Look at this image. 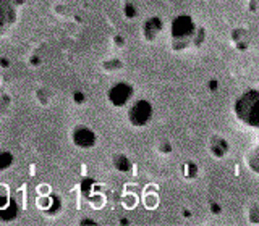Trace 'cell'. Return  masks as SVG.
I'll list each match as a JSON object with an SVG mask.
<instances>
[{
  "label": "cell",
  "instance_id": "cell-4",
  "mask_svg": "<svg viewBox=\"0 0 259 226\" xmlns=\"http://www.w3.org/2000/svg\"><path fill=\"white\" fill-rule=\"evenodd\" d=\"M132 92H133V89L130 88V84L118 83L109 91V100L115 107H121L130 100V97H132Z\"/></svg>",
  "mask_w": 259,
  "mask_h": 226
},
{
  "label": "cell",
  "instance_id": "cell-5",
  "mask_svg": "<svg viewBox=\"0 0 259 226\" xmlns=\"http://www.w3.org/2000/svg\"><path fill=\"white\" fill-rule=\"evenodd\" d=\"M73 142L81 149H89L96 144V134L88 128H78L73 132Z\"/></svg>",
  "mask_w": 259,
  "mask_h": 226
},
{
  "label": "cell",
  "instance_id": "cell-2",
  "mask_svg": "<svg viewBox=\"0 0 259 226\" xmlns=\"http://www.w3.org/2000/svg\"><path fill=\"white\" fill-rule=\"evenodd\" d=\"M23 4V0H0V34H5L17 20L15 7Z\"/></svg>",
  "mask_w": 259,
  "mask_h": 226
},
{
  "label": "cell",
  "instance_id": "cell-6",
  "mask_svg": "<svg viewBox=\"0 0 259 226\" xmlns=\"http://www.w3.org/2000/svg\"><path fill=\"white\" fill-rule=\"evenodd\" d=\"M12 154L9 152H0V170H5V168H9L12 165Z\"/></svg>",
  "mask_w": 259,
  "mask_h": 226
},
{
  "label": "cell",
  "instance_id": "cell-3",
  "mask_svg": "<svg viewBox=\"0 0 259 226\" xmlns=\"http://www.w3.org/2000/svg\"><path fill=\"white\" fill-rule=\"evenodd\" d=\"M151 115H152L151 105L148 102H144V100H140L138 104H135L132 107V110L128 113V118L135 126H144V124L149 121Z\"/></svg>",
  "mask_w": 259,
  "mask_h": 226
},
{
  "label": "cell",
  "instance_id": "cell-1",
  "mask_svg": "<svg viewBox=\"0 0 259 226\" xmlns=\"http://www.w3.org/2000/svg\"><path fill=\"white\" fill-rule=\"evenodd\" d=\"M235 113L248 126L259 128V91L245 92L235 104Z\"/></svg>",
  "mask_w": 259,
  "mask_h": 226
}]
</instances>
